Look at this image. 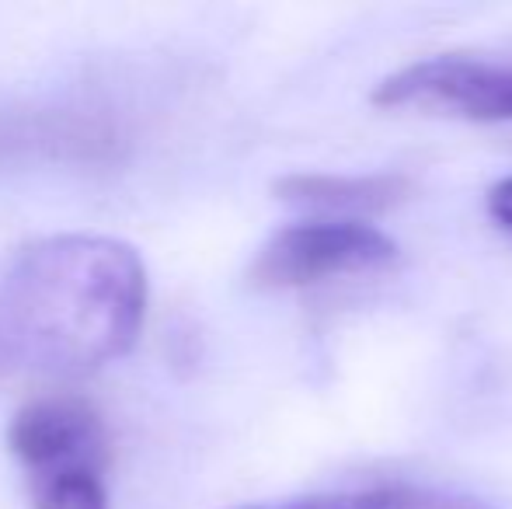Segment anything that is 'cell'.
<instances>
[{
    "mask_svg": "<svg viewBox=\"0 0 512 509\" xmlns=\"http://www.w3.org/2000/svg\"><path fill=\"white\" fill-rule=\"evenodd\" d=\"M147 318V265L95 234L35 241L0 279V377L74 381L126 356Z\"/></svg>",
    "mask_w": 512,
    "mask_h": 509,
    "instance_id": "cell-1",
    "label": "cell"
},
{
    "mask_svg": "<svg viewBox=\"0 0 512 509\" xmlns=\"http://www.w3.org/2000/svg\"><path fill=\"white\" fill-rule=\"evenodd\" d=\"M398 262L391 234L363 220H307L283 227L251 262V283L262 290H307L342 276L384 272Z\"/></svg>",
    "mask_w": 512,
    "mask_h": 509,
    "instance_id": "cell-2",
    "label": "cell"
},
{
    "mask_svg": "<svg viewBox=\"0 0 512 509\" xmlns=\"http://www.w3.org/2000/svg\"><path fill=\"white\" fill-rule=\"evenodd\" d=\"M25 478L56 471H108V433L98 408L77 394H46L14 415L7 429Z\"/></svg>",
    "mask_w": 512,
    "mask_h": 509,
    "instance_id": "cell-5",
    "label": "cell"
},
{
    "mask_svg": "<svg viewBox=\"0 0 512 509\" xmlns=\"http://www.w3.org/2000/svg\"><path fill=\"white\" fill-rule=\"evenodd\" d=\"M32 509H108L105 471L77 468L28 478Z\"/></svg>",
    "mask_w": 512,
    "mask_h": 509,
    "instance_id": "cell-8",
    "label": "cell"
},
{
    "mask_svg": "<svg viewBox=\"0 0 512 509\" xmlns=\"http://www.w3.org/2000/svg\"><path fill=\"white\" fill-rule=\"evenodd\" d=\"M373 105L467 123H512V60L429 56L384 77L373 88Z\"/></svg>",
    "mask_w": 512,
    "mask_h": 509,
    "instance_id": "cell-3",
    "label": "cell"
},
{
    "mask_svg": "<svg viewBox=\"0 0 512 509\" xmlns=\"http://www.w3.org/2000/svg\"><path fill=\"white\" fill-rule=\"evenodd\" d=\"M488 213H492L502 231H512V175L492 185V192H488Z\"/></svg>",
    "mask_w": 512,
    "mask_h": 509,
    "instance_id": "cell-9",
    "label": "cell"
},
{
    "mask_svg": "<svg viewBox=\"0 0 512 509\" xmlns=\"http://www.w3.org/2000/svg\"><path fill=\"white\" fill-rule=\"evenodd\" d=\"M321 509H495L485 499L457 496L415 485H384V489L349 492V496H321Z\"/></svg>",
    "mask_w": 512,
    "mask_h": 509,
    "instance_id": "cell-7",
    "label": "cell"
},
{
    "mask_svg": "<svg viewBox=\"0 0 512 509\" xmlns=\"http://www.w3.org/2000/svg\"><path fill=\"white\" fill-rule=\"evenodd\" d=\"M411 192L401 175H286L276 182V196L290 206L331 213V220H356L363 213H384Z\"/></svg>",
    "mask_w": 512,
    "mask_h": 509,
    "instance_id": "cell-6",
    "label": "cell"
},
{
    "mask_svg": "<svg viewBox=\"0 0 512 509\" xmlns=\"http://www.w3.org/2000/svg\"><path fill=\"white\" fill-rule=\"evenodd\" d=\"M126 147V126L105 109H0V168L112 164L126 154Z\"/></svg>",
    "mask_w": 512,
    "mask_h": 509,
    "instance_id": "cell-4",
    "label": "cell"
}]
</instances>
